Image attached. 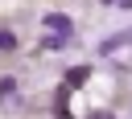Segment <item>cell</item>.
Listing matches in <instances>:
<instances>
[{"label":"cell","instance_id":"obj_1","mask_svg":"<svg viewBox=\"0 0 132 119\" xmlns=\"http://www.w3.org/2000/svg\"><path fill=\"white\" fill-rule=\"evenodd\" d=\"M41 25H45V29H54V37H70V33H74V21H70L66 12H45V16H41Z\"/></svg>","mask_w":132,"mask_h":119},{"label":"cell","instance_id":"obj_2","mask_svg":"<svg viewBox=\"0 0 132 119\" xmlns=\"http://www.w3.org/2000/svg\"><path fill=\"white\" fill-rule=\"evenodd\" d=\"M128 45V33H116V37H107V41H99V53L107 57V53H116V49H124Z\"/></svg>","mask_w":132,"mask_h":119},{"label":"cell","instance_id":"obj_3","mask_svg":"<svg viewBox=\"0 0 132 119\" xmlns=\"http://www.w3.org/2000/svg\"><path fill=\"white\" fill-rule=\"evenodd\" d=\"M82 82H87V70H70L66 74V86H82Z\"/></svg>","mask_w":132,"mask_h":119},{"label":"cell","instance_id":"obj_4","mask_svg":"<svg viewBox=\"0 0 132 119\" xmlns=\"http://www.w3.org/2000/svg\"><path fill=\"white\" fill-rule=\"evenodd\" d=\"M0 49H16V33H8V29H0Z\"/></svg>","mask_w":132,"mask_h":119},{"label":"cell","instance_id":"obj_5","mask_svg":"<svg viewBox=\"0 0 132 119\" xmlns=\"http://www.w3.org/2000/svg\"><path fill=\"white\" fill-rule=\"evenodd\" d=\"M66 41H70V37H45V41H41V49H62Z\"/></svg>","mask_w":132,"mask_h":119},{"label":"cell","instance_id":"obj_6","mask_svg":"<svg viewBox=\"0 0 132 119\" xmlns=\"http://www.w3.org/2000/svg\"><path fill=\"white\" fill-rule=\"evenodd\" d=\"M87 119H116V115H111V111H91Z\"/></svg>","mask_w":132,"mask_h":119},{"label":"cell","instance_id":"obj_7","mask_svg":"<svg viewBox=\"0 0 132 119\" xmlns=\"http://www.w3.org/2000/svg\"><path fill=\"white\" fill-rule=\"evenodd\" d=\"M103 4H120V8H128V4H132V0H103Z\"/></svg>","mask_w":132,"mask_h":119}]
</instances>
